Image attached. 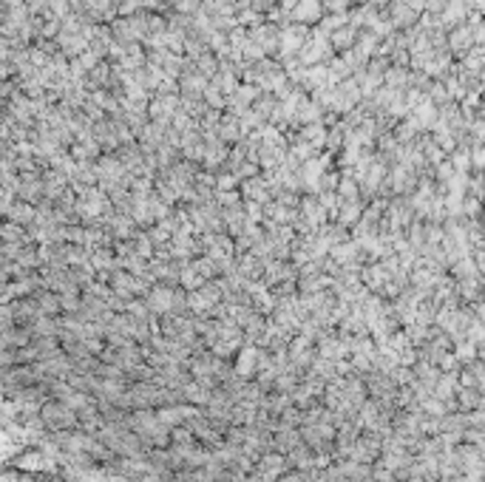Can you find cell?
I'll list each match as a JSON object with an SVG mask.
<instances>
[{"label":"cell","instance_id":"1","mask_svg":"<svg viewBox=\"0 0 485 482\" xmlns=\"http://www.w3.org/2000/svg\"><path fill=\"white\" fill-rule=\"evenodd\" d=\"M247 37L259 45V49L264 52V57H270V54H279V49H281V26H275V23H267V20H261L259 26H252V29H247Z\"/></svg>","mask_w":485,"mask_h":482},{"label":"cell","instance_id":"2","mask_svg":"<svg viewBox=\"0 0 485 482\" xmlns=\"http://www.w3.org/2000/svg\"><path fill=\"white\" fill-rule=\"evenodd\" d=\"M446 49H449L451 57H463L466 52L474 49V37H471L468 23H460V26L446 32Z\"/></svg>","mask_w":485,"mask_h":482},{"label":"cell","instance_id":"3","mask_svg":"<svg viewBox=\"0 0 485 482\" xmlns=\"http://www.w3.org/2000/svg\"><path fill=\"white\" fill-rule=\"evenodd\" d=\"M171 295H173L171 287H165V284H153V287L148 289V295L142 298V301H145V307H148V312H151L153 318H162V315H168V312H171Z\"/></svg>","mask_w":485,"mask_h":482},{"label":"cell","instance_id":"4","mask_svg":"<svg viewBox=\"0 0 485 482\" xmlns=\"http://www.w3.org/2000/svg\"><path fill=\"white\" fill-rule=\"evenodd\" d=\"M327 14L321 9V3L318 0H298V3L292 6V12H290V23H301V26H318V20Z\"/></svg>","mask_w":485,"mask_h":482},{"label":"cell","instance_id":"5","mask_svg":"<svg viewBox=\"0 0 485 482\" xmlns=\"http://www.w3.org/2000/svg\"><path fill=\"white\" fill-rule=\"evenodd\" d=\"M386 17H389V23H391V29H395V32H406L411 26H418V17L420 14L414 12V9H409L406 3H389Z\"/></svg>","mask_w":485,"mask_h":482},{"label":"cell","instance_id":"6","mask_svg":"<svg viewBox=\"0 0 485 482\" xmlns=\"http://www.w3.org/2000/svg\"><path fill=\"white\" fill-rule=\"evenodd\" d=\"M204 88H207V80L196 72H184V74H179V97L182 100H199L202 94H204Z\"/></svg>","mask_w":485,"mask_h":482},{"label":"cell","instance_id":"7","mask_svg":"<svg viewBox=\"0 0 485 482\" xmlns=\"http://www.w3.org/2000/svg\"><path fill=\"white\" fill-rule=\"evenodd\" d=\"M216 136L230 148V145H239L244 140L241 133V125H239V117H233V113H222V120L216 125Z\"/></svg>","mask_w":485,"mask_h":482},{"label":"cell","instance_id":"8","mask_svg":"<svg viewBox=\"0 0 485 482\" xmlns=\"http://www.w3.org/2000/svg\"><path fill=\"white\" fill-rule=\"evenodd\" d=\"M239 193H241V199H247V201H259V204H267V201H270L267 179H264L261 173L252 176V179H244L241 185H239Z\"/></svg>","mask_w":485,"mask_h":482},{"label":"cell","instance_id":"9","mask_svg":"<svg viewBox=\"0 0 485 482\" xmlns=\"http://www.w3.org/2000/svg\"><path fill=\"white\" fill-rule=\"evenodd\" d=\"M298 213H301L312 227H321V224H327L330 221V216H327V210L318 204V199L315 196H310V193H304L301 196V201H298Z\"/></svg>","mask_w":485,"mask_h":482},{"label":"cell","instance_id":"10","mask_svg":"<svg viewBox=\"0 0 485 482\" xmlns=\"http://www.w3.org/2000/svg\"><path fill=\"white\" fill-rule=\"evenodd\" d=\"M295 446H301V431H298V428L279 426V428L272 431V451L287 454V451H292Z\"/></svg>","mask_w":485,"mask_h":482},{"label":"cell","instance_id":"11","mask_svg":"<svg viewBox=\"0 0 485 482\" xmlns=\"http://www.w3.org/2000/svg\"><path fill=\"white\" fill-rule=\"evenodd\" d=\"M222 224H224V233H227L230 239H236L239 233H244L247 216H244L241 204H239V208H224V210H222Z\"/></svg>","mask_w":485,"mask_h":482},{"label":"cell","instance_id":"12","mask_svg":"<svg viewBox=\"0 0 485 482\" xmlns=\"http://www.w3.org/2000/svg\"><path fill=\"white\" fill-rule=\"evenodd\" d=\"M454 406H457V411H474V408H482V392H479V388L457 386V392H454Z\"/></svg>","mask_w":485,"mask_h":482},{"label":"cell","instance_id":"13","mask_svg":"<svg viewBox=\"0 0 485 482\" xmlns=\"http://www.w3.org/2000/svg\"><path fill=\"white\" fill-rule=\"evenodd\" d=\"M355 37H358V29H352V26H341V29H335V32L330 34V49H332L335 54L349 52L352 45H355Z\"/></svg>","mask_w":485,"mask_h":482},{"label":"cell","instance_id":"14","mask_svg":"<svg viewBox=\"0 0 485 482\" xmlns=\"http://www.w3.org/2000/svg\"><path fill=\"white\" fill-rule=\"evenodd\" d=\"M298 136H301L304 142H310L312 148H323V140H327V125L323 122H310V125H301V131H298Z\"/></svg>","mask_w":485,"mask_h":482},{"label":"cell","instance_id":"15","mask_svg":"<svg viewBox=\"0 0 485 482\" xmlns=\"http://www.w3.org/2000/svg\"><path fill=\"white\" fill-rule=\"evenodd\" d=\"M193 65H196V72H199L204 80H213L216 72H219V57H216L213 52H204L202 57L193 60Z\"/></svg>","mask_w":485,"mask_h":482},{"label":"cell","instance_id":"16","mask_svg":"<svg viewBox=\"0 0 485 482\" xmlns=\"http://www.w3.org/2000/svg\"><path fill=\"white\" fill-rule=\"evenodd\" d=\"M275 105H279V100H275V94H264V91H261V94L256 97V102H252L250 108L256 111V113H259V117H261L264 122H270V117H272Z\"/></svg>","mask_w":485,"mask_h":482},{"label":"cell","instance_id":"17","mask_svg":"<svg viewBox=\"0 0 485 482\" xmlns=\"http://www.w3.org/2000/svg\"><path fill=\"white\" fill-rule=\"evenodd\" d=\"M131 247H133V252H136V256H140V259H145V261H151V259H153V241L148 239V233H145V230H140V233H136V236L131 239Z\"/></svg>","mask_w":485,"mask_h":482},{"label":"cell","instance_id":"18","mask_svg":"<svg viewBox=\"0 0 485 482\" xmlns=\"http://www.w3.org/2000/svg\"><path fill=\"white\" fill-rule=\"evenodd\" d=\"M191 267L202 275L204 281H211V278H219V270H216V261L213 259H207V256H196L191 259Z\"/></svg>","mask_w":485,"mask_h":482},{"label":"cell","instance_id":"19","mask_svg":"<svg viewBox=\"0 0 485 482\" xmlns=\"http://www.w3.org/2000/svg\"><path fill=\"white\" fill-rule=\"evenodd\" d=\"M202 100L207 102V108H213V111H224V102H227V97L222 94V91L207 80V88H204V94H202Z\"/></svg>","mask_w":485,"mask_h":482},{"label":"cell","instance_id":"20","mask_svg":"<svg viewBox=\"0 0 485 482\" xmlns=\"http://www.w3.org/2000/svg\"><path fill=\"white\" fill-rule=\"evenodd\" d=\"M239 185H241V182H239V176L236 173H230V171H219L216 173V193H227V190H239Z\"/></svg>","mask_w":485,"mask_h":482},{"label":"cell","instance_id":"21","mask_svg":"<svg viewBox=\"0 0 485 482\" xmlns=\"http://www.w3.org/2000/svg\"><path fill=\"white\" fill-rule=\"evenodd\" d=\"M216 204L224 210V208H239L241 204V193L239 190H227V193H216Z\"/></svg>","mask_w":485,"mask_h":482},{"label":"cell","instance_id":"22","mask_svg":"<svg viewBox=\"0 0 485 482\" xmlns=\"http://www.w3.org/2000/svg\"><path fill=\"white\" fill-rule=\"evenodd\" d=\"M171 443H196V437L191 434L188 426H176V428H171Z\"/></svg>","mask_w":485,"mask_h":482},{"label":"cell","instance_id":"23","mask_svg":"<svg viewBox=\"0 0 485 482\" xmlns=\"http://www.w3.org/2000/svg\"><path fill=\"white\" fill-rule=\"evenodd\" d=\"M321 9L323 12H330V14H338V12H349V3L346 0H318Z\"/></svg>","mask_w":485,"mask_h":482},{"label":"cell","instance_id":"24","mask_svg":"<svg viewBox=\"0 0 485 482\" xmlns=\"http://www.w3.org/2000/svg\"><path fill=\"white\" fill-rule=\"evenodd\" d=\"M236 176H239V182H244V179H252V176H259L261 171H259V165H252V162H247V159H244V162L233 171Z\"/></svg>","mask_w":485,"mask_h":482}]
</instances>
